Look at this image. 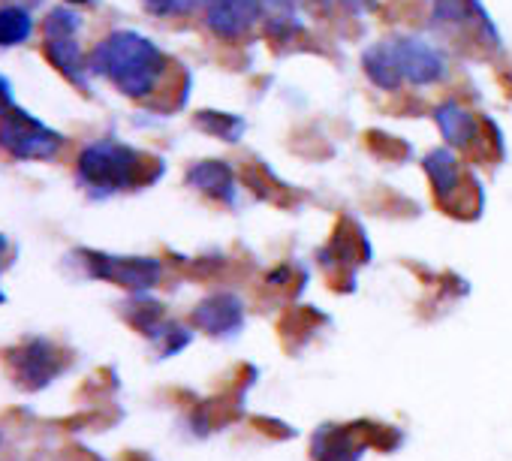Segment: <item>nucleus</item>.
Instances as JSON below:
<instances>
[{
  "mask_svg": "<svg viewBox=\"0 0 512 461\" xmlns=\"http://www.w3.org/2000/svg\"><path fill=\"white\" fill-rule=\"evenodd\" d=\"M166 67H169L166 55L151 40L133 31H118L106 37L91 55V70L106 76L127 97L154 94Z\"/></svg>",
  "mask_w": 512,
  "mask_h": 461,
  "instance_id": "nucleus-1",
  "label": "nucleus"
},
{
  "mask_svg": "<svg viewBox=\"0 0 512 461\" xmlns=\"http://www.w3.org/2000/svg\"><path fill=\"white\" fill-rule=\"evenodd\" d=\"M151 163V160H148ZM142 154H136L127 145L118 142H100L82 151L79 157V175L100 190H124V187H136L142 181H151L154 175H148V166Z\"/></svg>",
  "mask_w": 512,
  "mask_h": 461,
  "instance_id": "nucleus-2",
  "label": "nucleus"
},
{
  "mask_svg": "<svg viewBox=\"0 0 512 461\" xmlns=\"http://www.w3.org/2000/svg\"><path fill=\"white\" fill-rule=\"evenodd\" d=\"M61 136L22 109H10L0 121V148L22 160H49L61 151Z\"/></svg>",
  "mask_w": 512,
  "mask_h": 461,
  "instance_id": "nucleus-3",
  "label": "nucleus"
},
{
  "mask_svg": "<svg viewBox=\"0 0 512 461\" xmlns=\"http://www.w3.org/2000/svg\"><path fill=\"white\" fill-rule=\"evenodd\" d=\"M386 49H389L401 79H410L413 85H431V82L443 79V73H446L443 55L422 40H386Z\"/></svg>",
  "mask_w": 512,
  "mask_h": 461,
  "instance_id": "nucleus-4",
  "label": "nucleus"
},
{
  "mask_svg": "<svg viewBox=\"0 0 512 461\" xmlns=\"http://www.w3.org/2000/svg\"><path fill=\"white\" fill-rule=\"evenodd\" d=\"M76 31H79L76 13L58 10L46 22V55L70 79H79V70H82V52H79V43L73 40Z\"/></svg>",
  "mask_w": 512,
  "mask_h": 461,
  "instance_id": "nucleus-5",
  "label": "nucleus"
},
{
  "mask_svg": "<svg viewBox=\"0 0 512 461\" xmlns=\"http://www.w3.org/2000/svg\"><path fill=\"white\" fill-rule=\"evenodd\" d=\"M205 22L223 40L244 37L260 19V0H205Z\"/></svg>",
  "mask_w": 512,
  "mask_h": 461,
  "instance_id": "nucleus-6",
  "label": "nucleus"
},
{
  "mask_svg": "<svg viewBox=\"0 0 512 461\" xmlns=\"http://www.w3.org/2000/svg\"><path fill=\"white\" fill-rule=\"evenodd\" d=\"M91 272L103 281L130 287V290H145L154 287L160 278V266L154 260H133V257H91Z\"/></svg>",
  "mask_w": 512,
  "mask_h": 461,
  "instance_id": "nucleus-7",
  "label": "nucleus"
},
{
  "mask_svg": "<svg viewBox=\"0 0 512 461\" xmlns=\"http://www.w3.org/2000/svg\"><path fill=\"white\" fill-rule=\"evenodd\" d=\"M193 323L199 329H205L208 335H235L244 323V308L235 296L217 293L196 308Z\"/></svg>",
  "mask_w": 512,
  "mask_h": 461,
  "instance_id": "nucleus-8",
  "label": "nucleus"
},
{
  "mask_svg": "<svg viewBox=\"0 0 512 461\" xmlns=\"http://www.w3.org/2000/svg\"><path fill=\"white\" fill-rule=\"evenodd\" d=\"M434 121L440 124L443 136H446L449 145H455V148H473L476 139H479V124H476V118H473L464 106H458V103H443V106L434 112Z\"/></svg>",
  "mask_w": 512,
  "mask_h": 461,
  "instance_id": "nucleus-9",
  "label": "nucleus"
},
{
  "mask_svg": "<svg viewBox=\"0 0 512 461\" xmlns=\"http://www.w3.org/2000/svg\"><path fill=\"white\" fill-rule=\"evenodd\" d=\"M359 455H362V446L347 428L326 425L314 437V461H359Z\"/></svg>",
  "mask_w": 512,
  "mask_h": 461,
  "instance_id": "nucleus-10",
  "label": "nucleus"
},
{
  "mask_svg": "<svg viewBox=\"0 0 512 461\" xmlns=\"http://www.w3.org/2000/svg\"><path fill=\"white\" fill-rule=\"evenodd\" d=\"M55 356H58V353H55L49 344H43V341H34V344H28L25 350H19V353H16V365H19L22 380H28L31 386L49 383V377L58 371V359H55Z\"/></svg>",
  "mask_w": 512,
  "mask_h": 461,
  "instance_id": "nucleus-11",
  "label": "nucleus"
},
{
  "mask_svg": "<svg viewBox=\"0 0 512 461\" xmlns=\"http://www.w3.org/2000/svg\"><path fill=\"white\" fill-rule=\"evenodd\" d=\"M425 172H428L440 202H449L458 193V187H461V166H458V160L449 151H443V148L431 151L425 157Z\"/></svg>",
  "mask_w": 512,
  "mask_h": 461,
  "instance_id": "nucleus-12",
  "label": "nucleus"
},
{
  "mask_svg": "<svg viewBox=\"0 0 512 461\" xmlns=\"http://www.w3.org/2000/svg\"><path fill=\"white\" fill-rule=\"evenodd\" d=\"M190 184L199 187L202 193L208 196H217V199H232V190H235V181H232V169L226 163H217V160H205L199 166L190 169Z\"/></svg>",
  "mask_w": 512,
  "mask_h": 461,
  "instance_id": "nucleus-13",
  "label": "nucleus"
},
{
  "mask_svg": "<svg viewBox=\"0 0 512 461\" xmlns=\"http://www.w3.org/2000/svg\"><path fill=\"white\" fill-rule=\"evenodd\" d=\"M365 73H368L380 88H386V91H395V88L401 85V73H398V67H395V61H392L386 43H380V46H374V49L365 52Z\"/></svg>",
  "mask_w": 512,
  "mask_h": 461,
  "instance_id": "nucleus-14",
  "label": "nucleus"
},
{
  "mask_svg": "<svg viewBox=\"0 0 512 461\" xmlns=\"http://www.w3.org/2000/svg\"><path fill=\"white\" fill-rule=\"evenodd\" d=\"M34 22L25 10L19 7H4L0 10V46H19L31 37Z\"/></svg>",
  "mask_w": 512,
  "mask_h": 461,
  "instance_id": "nucleus-15",
  "label": "nucleus"
},
{
  "mask_svg": "<svg viewBox=\"0 0 512 461\" xmlns=\"http://www.w3.org/2000/svg\"><path fill=\"white\" fill-rule=\"evenodd\" d=\"M199 124H202L205 130L223 136L226 142H235V136L244 130V124H241L238 118H232V115H217V112H202V115H199Z\"/></svg>",
  "mask_w": 512,
  "mask_h": 461,
  "instance_id": "nucleus-16",
  "label": "nucleus"
},
{
  "mask_svg": "<svg viewBox=\"0 0 512 461\" xmlns=\"http://www.w3.org/2000/svg\"><path fill=\"white\" fill-rule=\"evenodd\" d=\"M142 4L157 16H181V13H190L199 0H142Z\"/></svg>",
  "mask_w": 512,
  "mask_h": 461,
  "instance_id": "nucleus-17",
  "label": "nucleus"
},
{
  "mask_svg": "<svg viewBox=\"0 0 512 461\" xmlns=\"http://www.w3.org/2000/svg\"><path fill=\"white\" fill-rule=\"evenodd\" d=\"M10 103H13V97H10V85H7L4 79H0V112H4Z\"/></svg>",
  "mask_w": 512,
  "mask_h": 461,
  "instance_id": "nucleus-18",
  "label": "nucleus"
},
{
  "mask_svg": "<svg viewBox=\"0 0 512 461\" xmlns=\"http://www.w3.org/2000/svg\"><path fill=\"white\" fill-rule=\"evenodd\" d=\"M269 4H275V7H290L293 0H269Z\"/></svg>",
  "mask_w": 512,
  "mask_h": 461,
  "instance_id": "nucleus-19",
  "label": "nucleus"
},
{
  "mask_svg": "<svg viewBox=\"0 0 512 461\" xmlns=\"http://www.w3.org/2000/svg\"><path fill=\"white\" fill-rule=\"evenodd\" d=\"M4 251H7V242H4V239H0V257H4Z\"/></svg>",
  "mask_w": 512,
  "mask_h": 461,
  "instance_id": "nucleus-20",
  "label": "nucleus"
},
{
  "mask_svg": "<svg viewBox=\"0 0 512 461\" xmlns=\"http://www.w3.org/2000/svg\"><path fill=\"white\" fill-rule=\"evenodd\" d=\"M70 4H88V0H70Z\"/></svg>",
  "mask_w": 512,
  "mask_h": 461,
  "instance_id": "nucleus-21",
  "label": "nucleus"
}]
</instances>
